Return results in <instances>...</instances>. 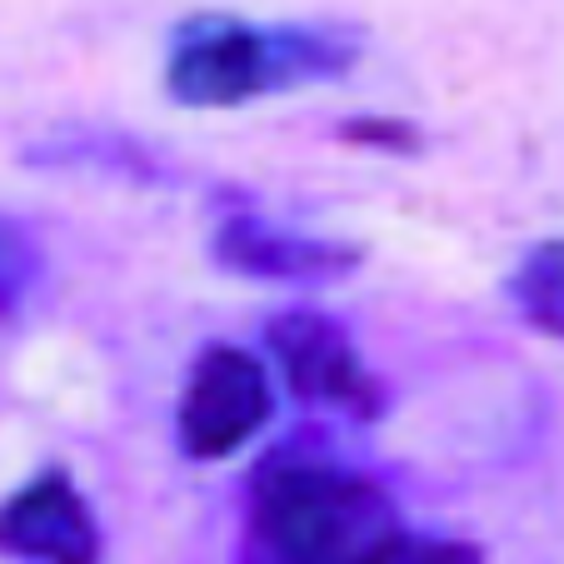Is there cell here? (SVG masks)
<instances>
[{"mask_svg": "<svg viewBox=\"0 0 564 564\" xmlns=\"http://www.w3.org/2000/svg\"><path fill=\"white\" fill-rule=\"evenodd\" d=\"M275 420V380L240 345H205L191 360L175 405V440L195 465H220Z\"/></svg>", "mask_w": 564, "mask_h": 564, "instance_id": "3", "label": "cell"}, {"mask_svg": "<svg viewBox=\"0 0 564 564\" xmlns=\"http://www.w3.org/2000/svg\"><path fill=\"white\" fill-rule=\"evenodd\" d=\"M505 295H510L514 315L530 325V330L564 340V235L540 240L520 256V265L505 280Z\"/></svg>", "mask_w": 564, "mask_h": 564, "instance_id": "7", "label": "cell"}, {"mask_svg": "<svg viewBox=\"0 0 564 564\" xmlns=\"http://www.w3.org/2000/svg\"><path fill=\"white\" fill-rule=\"evenodd\" d=\"M265 345L285 390L305 410H340V415H380V384L365 370L360 345L345 319L315 305H290L265 325Z\"/></svg>", "mask_w": 564, "mask_h": 564, "instance_id": "4", "label": "cell"}, {"mask_svg": "<svg viewBox=\"0 0 564 564\" xmlns=\"http://www.w3.org/2000/svg\"><path fill=\"white\" fill-rule=\"evenodd\" d=\"M340 140L360 150H380V155H415L420 150V130L400 116H350L340 120Z\"/></svg>", "mask_w": 564, "mask_h": 564, "instance_id": "9", "label": "cell"}, {"mask_svg": "<svg viewBox=\"0 0 564 564\" xmlns=\"http://www.w3.org/2000/svg\"><path fill=\"white\" fill-rule=\"evenodd\" d=\"M355 61L360 41L335 25H256L205 11L175 25L165 51V96L185 110H235L340 80Z\"/></svg>", "mask_w": 564, "mask_h": 564, "instance_id": "2", "label": "cell"}, {"mask_svg": "<svg viewBox=\"0 0 564 564\" xmlns=\"http://www.w3.org/2000/svg\"><path fill=\"white\" fill-rule=\"evenodd\" d=\"M0 554L21 564H100L106 534L80 485L65 469H45L0 505Z\"/></svg>", "mask_w": 564, "mask_h": 564, "instance_id": "6", "label": "cell"}, {"mask_svg": "<svg viewBox=\"0 0 564 564\" xmlns=\"http://www.w3.org/2000/svg\"><path fill=\"white\" fill-rule=\"evenodd\" d=\"M405 520L380 479L310 455H275L250 479L235 564H380Z\"/></svg>", "mask_w": 564, "mask_h": 564, "instance_id": "1", "label": "cell"}, {"mask_svg": "<svg viewBox=\"0 0 564 564\" xmlns=\"http://www.w3.org/2000/svg\"><path fill=\"white\" fill-rule=\"evenodd\" d=\"M210 260L225 275L260 280V285H335L360 270L355 246L305 235L260 210H225L210 235Z\"/></svg>", "mask_w": 564, "mask_h": 564, "instance_id": "5", "label": "cell"}, {"mask_svg": "<svg viewBox=\"0 0 564 564\" xmlns=\"http://www.w3.org/2000/svg\"><path fill=\"white\" fill-rule=\"evenodd\" d=\"M41 275H45L41 235L25 220L0 210V325H11V319L31 305Z\"/></svg>", "mask_w": 564, "mask_h": 564, "instance_id": "8", "label": "cell"}]
</instances>
